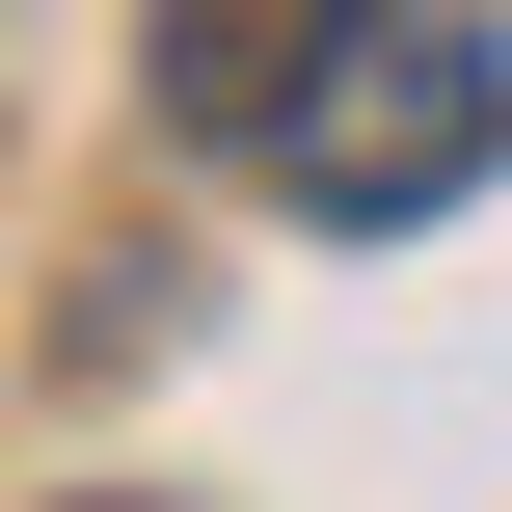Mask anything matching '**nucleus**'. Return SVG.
<instances>
[{"instance_id":"nucleus-1","label":"nucleus","mask_w":512,"mask_h":512,"mask_svg":"<svg viewBox=\"0 0 512 512\" xmlns=\"http://www.w3.org/2000/svg\"><path fill=\"white\" fill-rule=\"evenodd\" d=\"M297 216H351V243H405V216H459L512 162V27H459V0H351L297 81H270V135H243Z\"/></svg>"},{"instance_id":"nucleus-2","label":"nucleus","mask_w":512,"mask_h":512,"mask_svg":"<svg viewBox=\"0 0 512 512\" xmlns=\"http://www.w3.org/2000/svg\"><path fill=\"white\" fill-rule=\"evenodd\" d=\"M324 27H351V0H162V108H189V135H270V81H297Z\"/></svg>"}]
</instances>
